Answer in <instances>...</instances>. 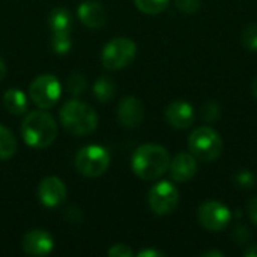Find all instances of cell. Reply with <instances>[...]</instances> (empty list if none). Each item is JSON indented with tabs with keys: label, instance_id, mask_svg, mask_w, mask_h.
I'll list each match as a JSON object with an SVG mask.
<instances>
[{
	"label": "cell",
	"instance_id": "cb8c5ba5",
	"mask_svg": "<svg viewBox=\"0 0 257 257\" xmlns=\"http://www.w3.org/2000/svg\"><path fill=\"white\" fill-rule=\"evenodd\" d=\"M176 8L184 14H194L200 8V0H175Z\"/></svg>",
	"mask_w": 257,
	"mask_h": 257
},
{
	"label": "cell",
	"instance_id": "ba28073f",
	"mask_svg": "<svg viewBox=\"0 0 257 257\" xmlns=\"http://www.w3.org/2000/svg\"><path fill=\"white\" fill-rule=\"evenodd\" d=\"M148 199H149V206L155 214L167 215L176 209L179 203V191L172 182L161 181L151 188Z\"/></svg>",
	"mask_w": 257,
	"mask_h": 257
},
{
	"label": "cell",
	"instance_id": "1f68e13d",
	"mask_svg": "<svg viewBox=\"0 0 257 257\" xmlns=\"http://www.w3.org/2000/svg\"><path fill=\"white\" fill-rule=\"evenodd\" d=\"M251 90H253V93H254V96L257 98V78L253 81V84H251Z\"/></svg>",
	"mask_w": 257,
	"mask_h": 257
},
{
	"label": "cell",
	"instance_id": "3957f363",
	"mask_svg": "<svg viewBox=\"0 0 257 257\" xmlns=\"http://www.w3.org/2000/svg\"><path fill=\"white\" fill-rule=\"evenodd\" d=\"M59 116L63 128L74 136L92 134L98 126V116L95 110L78 99L66 101L62 105Z\"/></svg>",
	"mask_w": 257,
	"mask_h": 257
},
{
	"label": "cell",
	"instance_id": "ffe728a7",
	"mask_svg": "<svg viewBox=\"0 0 257 257\" xmlns=\"http://www.w3.org/2000/svg\"><path fill=\"white\" fill-rule=\"evenodd\" d=\"M170 0H134L139 11L148 15H157L161 14L167 6Z\"/></svg>",
	"mask_w": 257,
	"mask_h": 257
},
{
	"label": "cell",
	"instance_id": "52a82bcc",
	"mask_svg": "<svg viewBox=\"0 0 257 257\" xmlns=\"http://www.w3.org/2000/svg\"><path fill=\"white\" fill-rule=\"evenodd\" d=\"M29 95L39 108L48 110L57 104L62 95L60 81L53 74H42L30 83Z\"/></svg>",
	"mask_w": 257,
	"mask_h": 257
},
{
	"label": "cell",
	"instance_id": "5b68a950",
	"mask_svg": "<svg viewBox=\"0 0 257 257\" xmlns=\"http://www.w3.org/2000/svg\"><path fill=\"white\" fill-rule=\"evenodd\" d=\"M137 54V45L133 39L125 38V36H119V38H113L110 42L105 44L101 59H102V65L107 69L111 71H119L126 68Z\"/></svg>",
	"mask_w": 257,
	"mask_h": 257
},
{
	"label": "cell",
	"instance_id": "83f0119b",
	"mask_svg": "<svg viewBox=\"0 0 257 257\" xmlns=\"http://www.w3.org/2000/svg\"><path fill=\"white\" fill-rule=\"evenodd\" d=\"M139 257H163L164 253L163 251H158V250H142L139 254Z\"/></svg>",
	"mask_w": 257,
	"mask_h": 257
},
{
	"label": "cell",
	"instance_id": "603a6c76",
	"mask_svg": "<svg viewBox=\"0 0 257 257\" xmlns=\"http://www.w3.org/2000/svg\"><path fill=\"white\" fill-rule=\"evenodd\" d=\"M242 41L250 51H257V24L251 23L244 29Z\"/></svg>",
	"mask_w": 257,
	"mask_h": 257
},
{
	"label": "cell",
	"instance_id": "f546056e",
	"mask_svg": "<svg viewBox=\"0 0 257 257\" xmlns=\"http://www.w3.org/2000/svg\"><path fill=\"white\" fill-rule=\"evenodd\" d=\"M5 74H6V65H5V62H3V59L0 57V81L3 80V77H5Z\"/></svg>",
	"mask_w": 257,
	"mask_h": 257
},
{
	"label": "cell",
	"instance_id": "30bf717a",
	"mask_svg": "<svg viewBox=\"0 0 257 257\" xmlns=\"http://www.w3.org/2000/svg\"><path fill=\"white\" fill-rule=\"evenodd\" d=\"M38 197L44 206L57 208L66 199V187L62 179L56 176H47L38 185Z\"/></svg>",
	"mask_w": 257,
	"mask_h": 257
},
{
	"label": "cell",
	"instance_id": "6da1fadb",
	"mask_svg": "<svg viewBox=\"0 0 257 257\" xmlns=\"http://www.w3.org/2000/svg\"><path fill=\"white\" fill-rule=\"evenodd\" d=\"M170 166V157L166 148L154 143L140 146L131 160L134 175L143 181H155L161 178Z\"/></svg>",
	"mask_w": 257,
	"mask_h": 257
},
{
	"label": "cell",
	"instance_id": "8fae6325",
	"mask_svg": "<svg viewBox=\"0 0 257 257\" xmlns=\"http://www.w3.org/2000/svg\"><path fill=\"white\" fill-rule=\"evenodd\" d=\"M23 250L29 256L42 257L50 254L54 248L53 236L45 230H30L23 236Z\"/></svg>",
	"mask_w": 257,
	"mask_h": 257
},
{
	"label": "cell",
	"instance_id": "8992f818",
	"mask_svg": "<svg viewBox=\"0 0 257 257\" xmlns=\"http://www.w3.org/2000/svg\"><path fill=\"white\" fill-rule=\"evenodd\" d=\"M110 166V154L105 148L98 145H89L81 148L75 155L77 170L87 178H98L107 172Z\"/></svg>",
	"mask_w": 257,
	"mask_h": 257
},
{
	"label": "cell",
	"instance_id": "5bb4252c",
	"mask_svg": "<svg viewBox=\"0 0 257 257\" xmlns=\"http://www.w3.org/2000/svg\"><path fill=\"white\" fill-rule=\"evenodd\" d=\"M169 170L175 182H187L197 173V160L191 154L181 152L173 160H170Z\"/></svg>",
	"mask_w": 257,
	"mask_h": 257
},
{
	"label": "cell",
	"instance_id": "e0dca14e",
	"mask_svg": "<svg viewBox=\"0 0 257 257\" xmlns=\"http://www.w3.org/2000/svg\"><path fill=\"white\" fill-rule=\"evenodd\" d=\"M3 105L5 108L15 116L24 114L27 111V96L20 89H9L3 95Z\"/></svg>",
	"mask_w": 257,
	"mask_h": 257
},
{
	"label": "cell",
	"instance_id": "7402d4cb",
	"mask_svg": "<svg viewBox=\"0 0 257 257\" xmlns=\"http://www.w3.org/2000/svg\"><path fill=\"white\" fill-rule=\"evenodd\" d=\"M86 86H87L86 78H84V75L80 74V72H74V74H71V77L68 78V90H69L71 95H75V96L81 95V93L86 90Z\"/></svg>",
	"mask_w": 257,
	"mask_h": 257
},
{
	"label": "cell",
	"instance_id": "ac0fdd59",
	"mask_svg": "<svg viewBox=\"0 0 257 257\" xmlns=\"http://www.w3.org/2000/svg\"><path fill=\"white\" fill-rule=\"evenodd\" d=\"M93 95L99 102H108L116 95V84L108 77H99L93 84Z\"/></svg>",
	"mask_w": 257,
	"mask_h": 257
},
{
	"label": "cell",
	"instance_id": "277c9868",
	"mask_svg": "<svg viewBox=\"0 0 257 257\" xmlns=\"http://www.w3.org/2000/svg\"><path fill=\"white\" fill-rule=\"evenodd\" d=\"M188 149L196 160L212 163L223 152V140L211 126H200L188 137Z\"/></svg>",
	"mask_w": 257,
	"mask_h": 257
},
{
	"label": "cell",
	"instance_id": "4316f807",
	"mask_svg": "<svg viewBox=\"0 0 257 257\" xmlns=\"http://www.w3.org/2000/svg\"><path fill=\"white\" fill-rule=\"evenodd\" d=\"M247 211H248V215L251 218V221L257 224V196L251 197L247 203Z\"/></svg>",
	"mask_w": 257,
	"mask_h": 257
},
{
	"label": "cell",
	"instance_id": "9c48e42d",
	"mask_svg": "<svg viewBox=\"0 0 257 257\" xmlns=\"http://www.w3.org/2000/svg\"><path fill=\"white\" fill-rule=\"evenodd\" d=\"M197 218L199 223L211 232H221L224 230L230 220H232V212L230 209L217 200H211L203 203L199 211H197Z\"/></svg>",
	"mask_w": 257,
	"mask_h": 257
},
{
	"label": "cell",
	"instance_id": "484cf974",
	"mask_svg": "<svg viewBox=\"0 0 257 257\" xmlns=\"http://www.w3.org/2000/svg\"><path fill=\"white\" fill-rule=\"evenodd\" d=\"M236 181L239 182V185H242V187H251L253 185V182H254V178H253V173L251 172H242V173H239L238 175V178H236Z\"/></svg>",
	"mask_w": 257,
	"mask_h": 257
},
{
	"label": "cell",
	"instance_id": "44dd1931",
	"mask_svg": "<svg viewBox=\"0 0 257 257\" xmlns=\"http://www.w3.org/2000/svg\"><path fill=\"white\" fill-rule=\"evenodd\" d=\"M71 33H53L51 48L57 54H66L71 50Z\"/></svg>",
	"mask_w": 257,
	"mask_h": 257
},
{
	"label": "cell",
	"instance_id": "9a60e30c",
	"mask_svg": "<svg viewBox=\"0 0 257 257\" xmlns=\"http://www.w3.org/2000/svg\"><path fill=\"white\" fill-rule=\"evenodd\" d=\"M78 18L89 29H101L107 21V12L101 2L86 0L78 6Z\"/></svg>",
	"mask_w": 257,
	"mask_h": 257
},
{
	"label": "cell",
	"instance_id": "4dcf8cb0",
	"mask_svg": "<svg viewBox=\"0 0 257 257\" xmlns=\"http://www.w3.org/2000/svg\"><path fill=\"white\" fill-rule=\"evenodd\" d=\"M202 256H203V257H209V256L223 257V256H224V254H223V253H220V251H208V253H203Z\"/></svg>",
	"mask_w": 257,
	"mask_h": 257
},
{
	"label": "cell",
	"instance_id": "f1b7e54d",
	"mask_svg": "<svg viewBox=\"0 0 257 257\" xmlns=\"http://www.w3.org/2000/svg\"><path fill=\"white\" fill-rule=\"evenodd\" d=\"M244 254L247 257H257V245H253V247H250L248 250H245Z\"/></svg>",
	"mask_w": 257,
	"mask_h": 257
},
{
	"label": "cell",
	"instance_id": "4fadbf2b",
	"mask_svg": "<svg viewBox=\"0 0 257 257\" xmlns=\"http://www.w3.org/2000/svg\"><path fill=\"white\" fill-rule=\"evenodd\" d=\"M145 114L143 104L136 96H126L120 101L117 108V120L125 128H136L142 123Z\"/></svg>",
	"mask_w": 257,
	"mask_h": 257
},
{
	"label": "cell",
	"instance_id": "7c38bea8",
	"mask_svg": "<svg viewBox=\"0 0 257 257\" xmlns=\"http://www.w3.org/2000/svg\"><path fill=\"white\" fill-rule=\"evenodd\" d=\"M196 113L187 101H175L166 108V120L176 130H187L194 123Z\"/></svg>",
	"mask_w": 257,
	"mask_h": 257
},
{
	"label": "cell",
	"instance_id": "d4e9b609",
	"mask_svg": "<svg viewBox=\"0 0 257 257\" xmlns=\"http://www.w3.org/2000/svg\"><path fill=\"white\" fill-rule=\"evenodd\" d=\"M107 254L110 257H133L134 251L125 244H116L107 251Z\"/></svg>",
	"mask_w": 257,
	"mask_h": 257
},
{
	"label": "cell",
	"instance_id": "2e32d148",
	"mask_svg": "<svg viewBox=\"0 0 257 257\" xmlns=\"http://www.w3.org/2000/svg\"><path fill=\"white\" fill-rule=\"evenodd\" d=\"M48 26L53 33H71L74 20L68 9L57 6L48 15Z\"/></svg>",
	"mask_w": 257,
	"mask_h": 257
},
{
	"label": "cell",
	"instance_id": "7a4b0ae2",
	"mask_svg": "<svg viewBox=\"0 0 257 257\" xmlns=\"http://www.w3.org/2000/svg\"><path fill=\"white\" fill-rule=\"evenodd\" d=\"M24 142L35 149L48 148L57 136V125L53 116L44 110H35L26 114L21 123Z\"/></svg>",
	"mask_w": 257,
	"mask_h": 257
},
{
	"label": "cell",
	"instance_id": "d6986e66",
	"mask_svg": "<svg viewBox=\"0 0 257 257\" xmlns=\"http://www.w3.org/2000/svg\"><path fill=\"white\" fill-rule=\"evenodd\" d=\"M17 152V140L14 134L0 125V160H9L15 155Z\"/></svg>",
	"mask_w": 257,
	"mask_h": 257
}]
</instances>
